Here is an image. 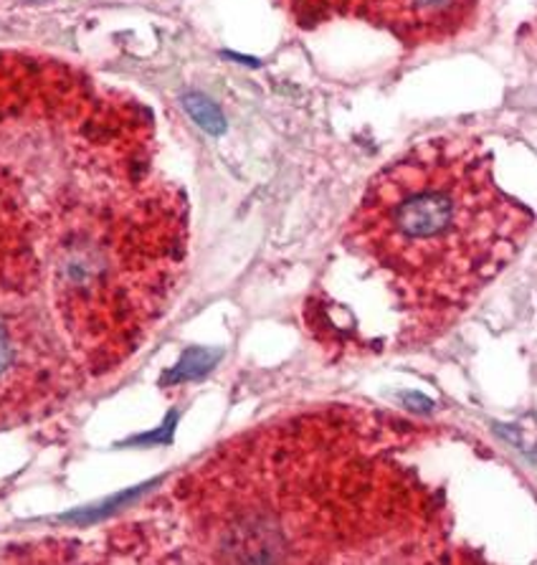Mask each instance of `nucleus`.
<instances>
[{
  "instance_id": "4",
  "label": "nucleus",
  "mask_w": 537,
  "mask_h": 565,
  "mask_svg": "<svg viewBox=\"0 0 537 565\" xmlns=\"http://www.w3.org/2000/svg\"><path fill=\"white\" fill-rule=\"evenodd\" d=\"M482 0H289L300 25L357 19L388 31L406 46L444 44L472 29Z\"/></svg>"
},
{
  "instance_id": "5",
  "label": "nucleus",
  "mask_w": 537,
  "mask_h": 565,
  "mask_svg": "<svg viewBox=\"0 0 537 565\" xmlns=\"http://www.w3.org/2000/svg\"><path fill=\"white\" fill-rule=\"evenodd\" d=\"M183 107L187 109V115H191L206 132L221 135L226 130V119H224V115H221V109L213 105L208 97H203V94H185Z\"/></svg>"
},
{
  "instance_id": "6",
  "label": "nucleus",
  "mask_w": 537,
  "mask_h": 565,
  "mask_svg": "<svg viewBox=\"0 0 537 565\" xmlns=\"http://www.w3.org/2000/svg\"><path fill=\"white\" fill-rule=\"evenodd\" d=\"M216 361H218V353H206V350H191V353L183 355V361H181V365H178V371L168 375L165 383L198 379V375L211 371V365Z\"/></svg>"
},
{
  "instance_id": "2",
  "label": "nucleus",
  "mask_w": 537,
  "mask_h": 565,
  "mask_svg": "<svg viewBox=\"0 0 537 565\" xmlns=\"http://www.w3.org/2000/svg\"><path fill=\"white\" fill-rule=\"evenodd\" d=\"M533 213L494 183L482 142H416L365 188L345 226L347 249L390 279L416 310H459L513 264Z\"/></svg>"
},
{
  "instance_id": "3",
  "label": "nucleus",
  "mask_w": 537,
  "mask_h": 565,
  "mask_svg": "<svg viewBox=\"0 0 537 565\" xmlns=\"http://www.w3.org/2000/svg\"><path fill=\"white\" fill-rule=\"evenodd\" d=\"M79 375L56 322L23 299H0V429L62 404Z\"/></svg>"
},
{
  "instance_id": "1",
  "label": "nucleus",
  "mask_w": 537,
  "mask_h": 565,
  "mask_svg": "<svg viewBox=\"0 0 537 565\" xmlns=\"http://www.w3.org/2000/svg\"><path fill=\"white\" fill-rule=\"evenodd\" d=\"M396 441L365 411L330 408L224 444L173 487L187 558L439 561V508Z\"/></svg>"
}]
</instances>
